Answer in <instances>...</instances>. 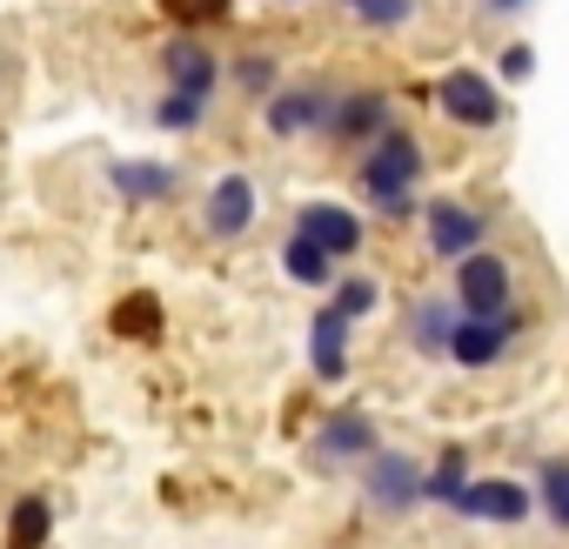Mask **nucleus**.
<instances>
[{"instance_id": "1", "label": "nucleus", "mask_w": 569, "mask_h": 549, "mask_svg": "<svg viewBox=\"0 0 569 549\" xmlns=\"http://www.w3.org/2000/svg\"><path fill=\"white\" fill-rule=\"evenodd\" d=\"M429 168H436V154H429L422 128L396 121L376 148H362V154L349 161V188H356V201H362L382 228H416V221H422V201H429V194H422Z\"/></svg>"}, {"instance_id": "2", "label": "nucleus", "mask_w": 569, "mask_h": 549, "mask_svg": "<svg viewBox=\"0 0 569 549\" xmlns=\"http://www.w3.org/2000/svg\"><path fill=\"white\" fill-rule=\"evenodd\" d=\"M261 221H268V194H261V181H254L248 168H221V174L201 181V194H194V228H201V241L241 248V241L261 234Z\"/></svg>"}, {"instance_id": "3", "label": "nucleus", "mask_w": 569, "mask_h": 549, "mask_svg": "<svg viewBox=\"0 0 569 549\" xmlns=\"http://www.w3.org/2000/svg\"><path fill=\"white\" fill-rule=\"evenodd\" d=\"M382 442H389V436H382V416H376V409H362V402H336V409H322V416L309 422L302 456H309V469H316L322 482H336V476H356Z\"/></svg>"}, {"instance_id": "4", "label": "nucleus", "mask_w": 569, "mask_h": 549, "mask_svg": "<svg viewBox=\"0 0 569 549\" xmlns=\"http://www.w3.org/2000/svg\"><path fill=\"white\" fill-rule=\"evenodd\" d=\"M429 88H436L429 108H436L456 134H502V128H509V88H502L489 68H476V61H449Z\"/></svg>"}, {"instance_id": "5", "label": "nucleus", "mask_w": 569, "mask_h": 549, "mask_svg": "<svg viewBox=\"0 0 569 549\" xmlns=\"http://www.w3.org/2000/svg\"><path fill=\"white\" fill-rule=\"evenodd\" d=\"M402 121V94L389 81H342L336 88V108H329V128H322V148L356 161L362 148H376L389 128Z\"/></svg>"}, {"instance_id": "6", "label": "nucleus", "mask_w": 569, "mask_h": 549, "mask_svg": "<svg viewBox=\"0 0 569 549\" xmlns=\"http://www.w3.org/2000/svg\"><path fill=\"white\" fill-rule=\"evenodd\" d=\"M422 254L436 261V268H456L462 254H476V248H489L496 241V208H482L476 194H456V188H442V194H429L422 201Z\"/></svg>"}, {"instance_id": "7", "label": "nucleus", "mask_w": 569, "mask_h": 549, "mask_svg": "<svg viewBox=\"0 0 569 549\" xmlns=\"http://www.w3.org/2000/svg\"><path fill=\"white\" fill-rule=\"evenodd\" d=\"M422 476H429V456H416V449H402V442H382V449L356 469V496H362L369 516H382V522H409L416 509H429Z\"/></svg>"}, {"instance_id": "8", "label": "nucleus", "mask_w": 569, "mask_h": 549, "mask_svg": "<svg viewBox=\"0 0 569 549\" xmlns=\"http://www.w3.org/2000/svg\"><path fill=\"white\" fill-rule=\"evenodd\" d=\"M336 88H342V81H322V74H289V81H281V88L254 108L261 134H268L274 148H302V141H316V148H322V128H329Z\"/></svg>"}, {"instance_id": "9", "label": "nucleus", "mask_w": 569, "mask_h": 549, "mask_svg": "<svg viewBox=\"0 0 569 549\" xmlns=\"http://www.w3.org/2000/svg\"><path fill=\"white\" fill-rule=\"evenodd\" d=\"M369 221L376 214L362 201H349V194H296V208H289V228H302L309 241H322L342 268L369 254Z\"/></svg>"}, {"instance_id": "10", "label": "nucleus", "mask_w": 569, "mask_h": 549, "mask_svg": "<svg viewBox=\"0 0 569 549\" xmlns=\"http://www.w3.org/2000/svg\"><path fill=\"white\" fill-rule=\"evenodd\" d=\"M114 208H134V214H154V208H174L181 188H188V168L168 161V154H108L101 168Z\"/></svg>"}, {"instance_id": "11", "label": "nucleus", "mask_w": 569, "mask_h": 549, "mask_svg": "<svg viewBox=\"0 0 569 549\" xmlns=\"http://www.w3.org/2000/svg\"><path fill=\"white\" fill-rule=\"evenodd\" d=\"M449 516L456 522H469V529H529L536 522V482L529 476H469L462 482V496L449 502Z\"/></svg>"}, {"instance_id": "12", "label": "nucleus", "mask_w": 569, "mask_h": 549, "mask_svg": "<svg viewBox=\"0 0 569 549\" xmlns=\"http://www.w3.org/2000/svg\"><path fill=\"white\" fill-rule=\"evenodd\" d=\"M449 296L462 316H509L516 309V254L509 248H476L449 268Z\"/></svg>"}, {"instance_id": "13", "label": "nucleus", "mask_w": 569, "mask_h": 549, "mask_svg": "<svg viewBox=\"0 0 569 549\" xmlns=\"http://www.w3.org/2000/svg\"><path fill=\"white\" fill-rule=\"evenodd\" d=\"M154 74H161V88H188V94L221 101V88H228V54L214 48V34H181V28H168V41L154 48Z\"/></svg>"}, {"instance_id": "14", "label": "nucleus", "mask_w": 569, "mask_h": 549, "mask_svg": "<svg viewBox=\"0 0 569 549\" xmlns=\"http://www.w3.org/2000/svg\"><path fill=\"white\" fill-rule=\"evenodd\" d=\"M302 349H309V376H316L322 389H342V382L356 376V322H349L336 302L309 309V336H302Z\"/></svg>"}, {"instance_id": "15", "label": "nucleus", "mask_w": 569, "mask_h": 549, "mask_svg": "<svg viewBox=\"0 0 569 549\" xmlns=\"http://www.w3.org/2000/svg\"><path fill=\"white\" fill-rule=\"evenodd\" d=\"M456 322H462V309H456V296H449V289L409 296V302H402V316H396V329H402L409 356H422V362H449V336H456Z\"/></svg>"}, {"instance_id": "16", "label": "nucleus", "mask_w": 569, "mask_h": 549, "mask_svg": "<svg viewBox=\"0 0 569 549\" xmlns=\"http://www.w3.org/2000/svg\"><path fill=\"white\" fill-rule=\"evenodd\" d=\"M509 349H516V329L502 316H462L456 336H449V369L456 376H489V369L509 362Z\"/></svg>"}, {"instance_id": "17", "label": "nucleus", "mask_w": 569, "mask_h": 549, "mask_svg": "<svg viewBox=\"0 0 569 549\" xmlns=\"http://www.w3.org/2000/svg\"><path fill=\"white\" fill-rule=\"evenodd\" d=\"M274 274H281L289 289H302V296H329L336 274H342V261H336L322 241H309L302 228H289V234L274 241Z\"/></svg>"}, {"instance_id": "18", "label": "nucleus", "mask_w": 569, "mask_h": 549, "mask_svg": "<svg viewBox=\"0 0 569 549\" xmlns=\"http://www.w3.org/2000/svg\"><path fill=\"white\" fill-rule=\"evenodd\" d=\"M61 509L48 489H14L8 509H0V549H54Z\"/></svg>"}, {"instance_id": "19", "label": "nucleus", "mask_w": 569, "mask_h": 549, "mask_svg": "<svg viewBox=\"0 0 569 549\" xmlns=\"http://www.w3.org/2000/svg\"><path fill=\"white\" fill-rule=\"evenodd\" d=\"M108 336L128 349H161L168 342V302L154 289H121L108 302Z\"/></svg>"}, {"instance_id": "20", "label": "nucleus", "mask_w": 569, "mask_h": 549, "mask_svg": "<svg viewBox=\"0 0 569 549\" xmlns=\"http://www.w3.org/2000/svg\"><path fill=\"white\" fill-rule=\"evenodd\" d=\"M281 81H289V61H281V48H274V41H248V48H234V54H228V88H234L248 108H261Z\"/></svg>"}, {"instance_id": "21", "label": "nucleus", "mask_w": 569, "mask_h": 549, "mask_svg": "<svg viewBox=\"0 0 569 549\" xmlns=\"http://www.w3.org/2000/svg\"><path fill=\"white\" fill-rule=\"evenodd\" d=\"M208 121H214V101H208V94L154 88V101H148V128H154V134H168V141H194Z\"/></svg>"}, {"instance_id": "22", "label": "nucleus", "mask_w": 569, "mask_h": 549, "mask_svg": "<svg viewBox=\"0 0 569 549\" xmlns=\"http://www.w3.org/2000/svg\"><path fill=\"white\" fill-rule=\"evenodd\" d=\"M329 302L362 329V322H376L382 309H389V282H382V274L376 268H362V261H349L342 274H336V289H329Z\"/></svg>"}, {"instance_id": "23", "label": "nucleus", "mask_w": 569, "mask_h": 549, "mask_svg": "<svg viewBox=\"0 0 569 549\" xmlns=\"http://www.w3.org/2000/svg\"><path fill=\"white\" fill-rule=\"evenodd\" d=\"M476 476V449L469 442H442L436 456H429V476H422V496H429V509H449L456 496H462V482Z\"/></svg>"}, {"instance_id": "24", "label": "nucleus", "mask_w": 569, "mask_h": 549, "mask_svg": "<svg viewBox=\"0 0 569 549\" xmlns=\"http://www.w3.org/2000/svg\"><path fill=\"white\" fill-rule=\"evenodd\" d=\"M529 482H536V516H542V529L569 536V456H542V462L529 469Z\"/></svg>"}, {"instance_id": "25", "label": "nucleus", "mask_w": 569, "mask_h": 549, "mask_svg": "<svg viewBox=\"0 0 569 549\" xmlns=\"http://www.w3.org/2000/svg\"><path fill=\"white\" fill-rule=\"evenodd\" d=\"M154 8H161L168 28H181V34H214V28L234 21V0H154Z\"/></svg>"}, {"instance_id": "26", "label": "nucleus", "mask_w": 569, "mask_h": 549, "mask_svg": "<svg viewBox=\"0 0 569 549\" xmlns=\"http://www.w3.org/2000/svg\"><path fill=\"white\" fill-rule=\"evenodd\" d=\"M349 14H356V28H369V34H402V28L422 14V0H349Z\"/></svg>"}, {"instance_id": "27", "label": "nucleus", "mask_w": 569, "mask_h": 549, "mask_svg": "<svg viewBox=\"0 0 569 549\" xmlns=\"http://www.w3.org/2000/svg\"><path fill=\"white\" fill-rule=\"evenodd\" d=\"M489 74L516 94V88H529L536 81V41H502L496 48V61H489Z\"/></svg>"}, {"instance_id": "28", "label": "nucleus", "mask_w": 569, "mask_h": 549, "mask_svg": "<svg viewBox=\"0 0 569 549\" xmlns=\"http://www.w3.org/2000/svg\"><path fill=\"white\" fill-rule=\"evenodd\" d=\"M529 8H536V0H476V14H482V21H522Z\"/></svg>"}, {"instance_id": "29", "label": "nucleus", "mask_w": 569, "mask_h": 549, "mask_svg": "<svg viewBox=\"0 0 569 549\" xmlns=\"http://www.w3.org/2000/svg\"><path fill=\"white\" fill-rule=\"evenodd\" d=\"M274 8H302V0H274Z\"/></svg>"}, {"instance_id": "30", "label": "nucleus", "mask_w": 569, "mask_h": 549, "mask_svg": "<svg viewBox=\"0 0 569 549\" xmlns=\"http://www.w3.org/2000/svg\"><path fill=\"white\" fill-rule=\"evenodd\" d=\"M336 8H349V0H336Z\"/></svg>"}, {"instance_id": "31", "label": "nucleus", "mask_w": 569, "mask_h": 549, "mask_svg": "<svg viewBox=\"0 0 569 549\" xmlns=\"http://www.w3.org/2000/svg\"><path fill=\"white\" fill-rule=\"evenodd\" d=\"M0 68H8V61H0Z\"/></svg>"}]
</instances>
